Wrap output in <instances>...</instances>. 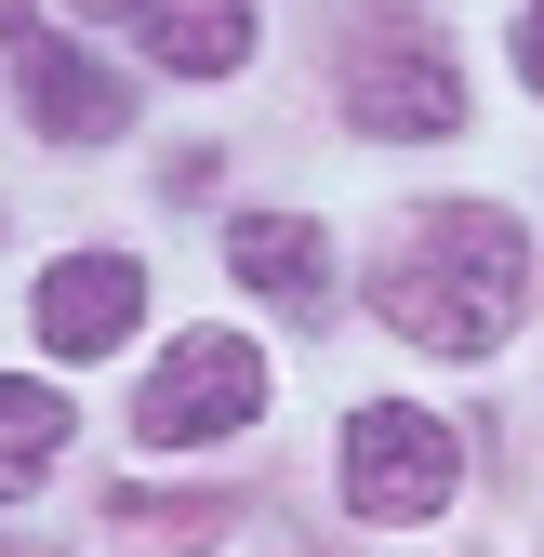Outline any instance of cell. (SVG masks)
<instances>
[{"instance_id":"cell-1","label":"cell","mask_w":544,"mask_h":557,"mask_svg":"<svg viewBox=\"0 0 544 557\" xmlns=\"http://www.w3.org/2000/svg\"><path fill=\"white\" fill-rule=\"evenodd\" d=\"M531 306V239L492 213V199H452V213H425L412 239H398L385 265V319L425 345V359H492V345L518 332Z\"/></svg>"},{"instance_id":"cell-2","label":"cell","mask_w":544,"mask_h":557,"mask_svg":"<svg viewBox=\"0 0 544 557\" xmlns=\"http://www.w3.org/2000/svg\"><path fill=\"white\" fill-rule=\"evenodd\" d=\"M452 425H425L412 398H372V411H346V505L372 518V531H412V518H438L452 505Z\"/></svg>"},{"instance_id":"cell-3","label":"cell","mask_w":544,"mask_h":557,"mask_svg":"<svg viewBox=\"0 0 544 557\" xmlns=\"http://www.w3.org/2000/svg\"><path fill=\"white\" fill-rule=\"evenodd\" d=\"M252 411H265V359L239 332H186L173 359L147 372V398H133V438H147V451H199V438L252 425Z\"/></svg>"},{"instance_id":"cell-4","label":"cell","mask_w":544,"mask_h":557,"mask_svg":"<svg viewBox=\"0 0 544 557\" xmlns=\"http://www.w3.org/2000/svg\"><path fill=\"white\" fill-rule=\"evenodd\" d=\"M0 40H14V81H27V107H40L53 147H107V133L133 120L120 66L81 53V40H53V27H40V0H0Z\"/></svg>"},{"instance_id":"cell-5","label":"cell","mask_w":544,"mask_h":557,"mask_svg":"<svg viewBox=\"0 0 544 557\" xmlns=\"http://www.w3.org/2000/svg\"><path fill=\"white\" fill-rule=\"evenodd\" d=\"M346 120L372 133V147H425V133H452L465 120V81H452V53L438 40H359L346 53Z\"/></svg>"},{"instance_id":"cell-6","label":"cell","mask_w":544,"mask_h":557,"mask_svg":"<svg viewBox=\"0 0 544 557\" xmlns=\"http://www.w3.org/2000/svg\"><path fill=\"white\" fill-rule=\"evenodd\" d=\"M133 319H147V265L133 252H66L40 278V345L53 359H94V345H120Z\"/></svg>"},{"instance_id":"cell-7","label":"cell","mask_w":544,"mask_h":557,"mask_svg":"<svg viewBox=\"0 0 544 557\" xmlns=\"http://www.w3.org/2000/svg\"><path fill=\"white\" fill-rule=\"evenodd\" d=\"M226 265L252 278L265 306H293V319L332 306V239H319L306 213H239V226H226Z\"/></svg>"},{"instance_id":"cell-8","label":"cell","mask_w":544,"mask_h":557,"mask_svg":"<svg viewBox=\"0 0 544 557\" xmlns=\"http://www.w3.org/2000/svg\"><path fill=\"white\" fill-rule=\"evenodd\" d=\"M133 40H147L173 81H226L252 53V0H133Z\"/></svg>"},{"instance_id":"cell-9","label":"cell","mask_w":544,"mask_h":557,"mask_svg":"<svg viewBox=\"0 0 544 557\" xmlns=\"http://www.w3.org/2000/svg\"><path fill=\"white\" fill-rule=\"evenodd\" d=\"M66 451V398L53 385H14V372H0V492H27V478Z\"/></svg>"},{"instance_id":"cell-10","label":"cell","mask_w":544,"mask_h":557,"mask_svg":"<svg viewBox=\"0 0 544 557\" xmlns=\"http://www.w3.org/2000/svg\"><path fill=\"white\" fill-rule=\"evenodd\" d=\"M518 81L544 94V0H531V14H518Z\"/></svg>"}]
</instances>
